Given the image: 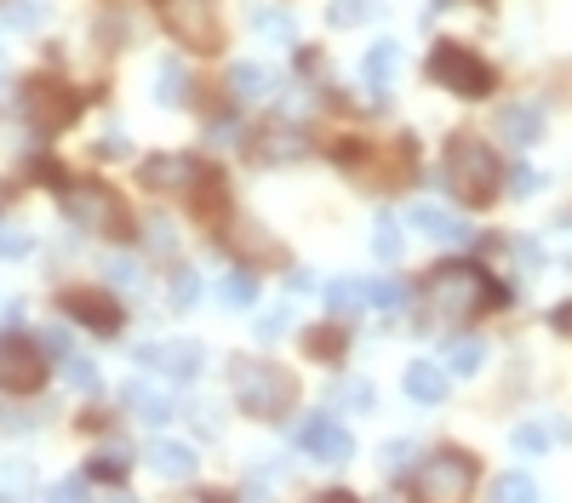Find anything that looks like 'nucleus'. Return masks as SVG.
Returning a JSON list of instances; mask_svg holds the SVG:
<instances>
[{
	"label": "nucleus",
	"mask_w": 572,
	"mask_h": 503,
	"mask_svg": "<svg viewBox=\"0 0 572 503\" xmlns=\"http://www.w3.org/2000/svg\"><path fill=\"white\" fill-rule=\"evenodd\" d=\"M109 281H115V286H138V264H127V258L109 264Z\"/></svg>",
	"instance_id": "a18cd8bd"
},
{
	"label": "nucleus",
	"mask_w": 572,
	"mask_h": 503,
	"mask_svg": "<svg viewBox=\"0 0 572 503\" xmlns=\"http://www.w3.org/2000/svg\"><path fill=\"white\" fill-rule=\"evenodd\" d=\"M338 400H350V407H372V384H343Z\"/></svg>",
	"instance_id": "c03bdc74"
},
{
	"label": "nucleus",
	"mask_w": 572,
	"mask_h": 503,
	"mask_svg": "<svg viewBox=\"0 0 572 503\" xmlns=\"http://www.w3.org/2000/svg\"><path fill=\"white\" fill-rule=\"evenodd\" d=\"M407 223H412V230H424L430 241H469V230H464V223L453 218V212H446V207H435V200H418V207L407 212Z\"/></svg>",
	"instance_id": "2eb2a0df"
},
{
	"label": "nucleus",
	"mask_w": 572,
	"mask_h": 503,
	"mask_svg": "<svg viewBox=\"0 0 572 503\" xmlns=\"http://www.w3.org/2000/svg\"><path fill=\"white\" fill-rule=\"evenodd\" d=\"M304 343H310V355H320V361H332V355H338V349H343V326H332V332H310Z\"/></svg>",
	"instance_id": "c9c22d12"
},
{
	"label": "nucleus",
	"mask_w": 572,
	"mask_h": 503,
	"mask_svg": "<svg viewBox=\"0 0 572 503\" xmlns=\"http://www.w3.org/2000/svg\"><path fill=\"white\" fill-rule=\"evenodd\" d=\"M230 92L241 97V104H258V97L276 92V74H269L264 63H230Z\"/></svg>",
	"instance_id": "6ab92c4d"
},
{
	"label": "nucleus",
	"mask_w": 572,
	"mask_h": 503,
	"mask_svg": "<svg viewBox=\"0 0 572 503\" xmlns=\"http://www.w3.org/2000/svg\"><path fill=\"white\" fill-rule=\"evenodd\" d=\"M46 384V361L35 343H23L17 332L0 338V389L7 395H35Z\"/></svg>",
	"instance_id": "1a4fd4ad"
},
{
	"label": "nucleus",
	"mask_w": 572,
	"mask_h": 503,
	"mask_svg": "<svg viewBox=\"0 0 572 503\" xmlns=\"http://www.w3.org/2000/svg\"><path fill=\"white\" fill-rule=\"evenodd\" d=\"M430 81L446 86L453 97H487L492 92V69H487L481 52L446 40V46H435V52H430Z\"/></svg>",
	"instance_id": "6e6552de"
},
{
	"label": "nucleus",
	"mask_w": 572,
	"mask_h": 503,
	"mask_svg": "<svg viewBox=\"0 0 572 503\" xmlns=\"http://www.w3.org/2000/svg\"><path fill=\"white\" fill-rule=\"evenodd\" d=\"M63 372H69V384H74V389H86V395L97 389V366H92V361H81V355H69V361H63Z\"/></svg>",
	"instance_id": "e433bc0d"
},
{
	"label": "nucleus",
	"mask_w": 572,
	"mask_h": 503,
	"mask_svg": "<svg viewBox=\"0 0 572 503\" xmlns=\"http://www.w3.org/2000/svg\"><path fill=\"white\" fill-rule=\"evenodd\" d=\"M338 30H355V23H372L378 17V0H332V12H327Z\"/></svg>",
	"instance_id": "c85d7f7f"
},
{
	"label": "nucleus",
	"mask_w": 572,
	"mask_h": 503,
	"mask_svg": "<svg viewBox=\"0 0 572 503\" xmlns=\"http://www.w3.org/2000/svg\"><path fill=\"white\" fill-rule=\"evenodd\" d=\"M235 400L253 418H287L297 400V384H292V372L269 366V361H235Z\"/></svg>",
	"instance_id": "39448f33"
},
{
	"label": "nucleus",
	"mask_w": 572,
	"mask_h": 503,
	"mask_svg": "<svg viewBox=\"0 0 572 503\" xmlns=\"http://www.w3.org/2000/svg\"><path fill=\"white\" fill-rule=\"evenodd\" d=\"M223 207H230V195H223V178H218V172H207V178L195 184V212H201L207 223H218Z\"/></svg>",
	"instance_id": "393cba45"
},
{
	"label": "nucleus",
	"mask_w": 572,
	"mask_h": 503,
	"mask_svg": "<svg viewBox=\"0 0 572 503\" xmlns=\"http://www.w3.org/2000/svg\"><path fill=\"white\" fill-rule=\"evenodd\" d=\"M155 97H161L166 109L189 104V74H184V63H178V58H166V63L155 69Z\"/></svg>",
	"instance_id": "4be33fe9"
},
{
	"label": "nucleus",
	"mask_w": 572,
	"mask_h": 503,
	"mask_svg": "<svg viewBox=\"0 0 572 503\" xmlns=\"http://www.w3.org/2000/svg\"><path fill=\"white\" fill-rule=\"evenodd\" d=\"M92 475H97V481H120V475H127V452H97V458H92Z\"/></svg>",
	"instance_id": "f704fd0d"
},
{
	"label": "nucleus",
	"mask_w": 572,
	"mask_h": 503,
	"mask_svg": "<svg viewBox=\"0 0 572 503\" xmlns=\"http://www.w3.org/2000/svg\"><path fill=\"white\" fill-rule=\"evenodd\" d=\"M510 195H515V200L538 195V172H533V166H515V172H510Z\"/></svg>",
	"instance_id": "4c0bfd02"
},
{
	"label": "nucleus",
	"mask_w": 572,
	"mask_h": 503,
	"mask_svg": "<svg viewBox=\"0 0 572 503\" xmlns=\"http://www.w3.org/2000/svg\"><path fill=\"white\" fill-rule=\"evenodd\" d=\"M253 30H258V35H269V40H297V23H292L287 12H269V7H258V12H253Z\"/></svg>",
	"instance_id": "7c9ffc66"
},
{
	"label": "nucleus",
	"mask_w": 572,
	"mask_h": 503,
	"mask_svg": "<svg viewBox=\"0 0 572 503\" xmlns=\"http://www.w3.org/2000/svg\"><path fill=\"white\" fill-rule=\"evenodd\" d=\"M253 332H258V343H276V338L287 332V315H281V309H269V315L253 326Z\"/></svg>",
	"instance_id": "a19ab883"
},
{
	"label": "nucleus",
	"mask_w": 572,
	"mask_h": 503,
	"mask_svg": "<svg viewBox=\"0 0 572 503\" xmlns=\"http://www.w3.org/2000/svg\"><path fill=\"white\" fill-rule=\"evenodd\" d=\"M138 178H143V189H155V195H195V184L207 178V166L189 161V155H149L138 166Z\"/></svg>",
	"instance_id": "9d476101"
},
{
	"label": "nucleus",
	"mask_w": 572,
	"mask_h": 503,
	"mask_svg": "<svg viewBox=\"0 0 572 503\" xmlns=\"http://www.w3.org/2000/svg\"><path fill=\"white\" fill-rule=\"evenodd\" d=\"M241 503H264V498H253V492H246V498H241Z\"/></svg>",
	"instance_id": "864d4df0"
},
{
	"label": "nucleus",
	"mask_w": 572,
	"mask_h": 503,
	"mask_svg": "<svg viewBox=\"0 0 572 503\" xmlns=\"http://www.w3.org/2000/svg\"><path fill=\"white\" fill-rule=\"evenodd\" d=\"M297 446H304L315 464H350V458H355V435L343 430L338 418H327V412L310 418L304 430H297Z\"/></svg>",
	"instance_id": "f8f14e48"
},
{
	"label": "nucleus",
	"mask_w": 572,
	"mask_h": 503,
	"mask_svg": "<svg viewBox=\"0 0 572 503\" xmlns=\"http://www.w3.org/2000/svg\"><path fill=\"white\" fill-rule=\"evenodd\" d=\"M556 435H561V423H556V430H544V423H521V430H515V446H521V452H544Z\"/></svg>",
	"instance_id": "72a5a7b5"
},
{
	"label": "nucleus",
	"mask_w": 572,
	"mask_h": 503,
	"mask_svg": "<svg viewBox=\"0 0 572 503\" xmlns=\"http://www.w3.org/2000/svg\"><path fill=\"white\" fill-rule=\"evenodd\" d=\"M138 361H143V366H155L161 377H178V384H189V377H201L207 349L195 343V338H172V343H143V349H138Z\"/></svg>",
	"instance_id": "9b49d317"
},
{
	"label": "nucleus",
	"mask_w": 572,
	"mask_h": 503,
	"mask_svg": "<svg viewBox=\"0 0 572 503\" xmlns=\"http://www.w3.org/2000/svg\"><path fill=\"white\" fill-rule=\"evenodd\" d=\"M46 503H92V498H86V481H58L46 492Z\"/></svg>",
	"instance_id": "ea45409f"
},
{
	"label": "nucleus",
	"mask_w": 572,
	"mask_h": 503,
	"mask_svg": "<svg viewBox=\"0 0 572 503\" xmlns=\"http://www.w3.org/2000/svg\"><path fill=\"white\" fill-rule=\"evenodd\" d=\"M97 155H104V161H120V155H127V138H104V143H97Z\"/></svg>",
	"instance_id": "49530a36"
},
{
	"label": "nucleus",
	"mask_w": 572,
	"mask_h": 503,
	"mask_svg": "<svg viewBox=\"0 0 572 503\" xmlns=\"http://www.w3.org/2000/svg\"><path fill=\"white\" fill-rule=\"evenodd\" d=\"M161 23L184 52H218L223 30H218V7L212 0H161Z\"/></svg>",
	"instance_id": "0eeeda50"
},
{
	"label": "nucleus",
	"mask_w": 572,
	"mask_h": 503,
	"mask_svg": "<svg viewBox=\"0 0 572 503\" xmlns=\"http://www.w3.org/2000/svg\"><path fill=\"white\" fill-rule=\"evenodd\" d=\"M487 361V349L476 343V338H458V343H446V372H453V377H469V372H476Z\"/></svg>",
	"instance_id": "bb28decb"
},
{
	"label": "nucleus",
	"mask_w": 572,
	"mask_h": 503,
	"mask_svg": "<svg viewBox=\"0 0 572 503\" xmlns=\"http://www.w3.org/2000/svg\"><path fill=\"white\" fill-rule=\"evenodd\" d=\"M401 384H407V395L418 400V407H441V400H446V366H435V361H412Z\"/></svg>",
	"instance_id": "dca6fc26"
},
{
	"label": "nucleus",
	"mask_w": 572,
	"mask_h": 503,
	"mask_svg": "<svg viewBox=\"0 0 572 503\" xmlns=\"http://www.w3.org/2000/svg\"><path fill=\"white\" fill-rule=\"evenodd\" d=\"M30 230H17V223H0V258H30Z\"/></svg>",
	"instance_id": "473e14b6"
},
{
	"label": "nucleus",
	"mask_w": 572,
	"mask_h": 503,
	"mask_svg": "<svg viewBox=\"0 0 572 503\" xmlns=\"http://www.w3.org/2000/svg\"><path fill=\"white\" fill-rule=\"evenodd\" d=\"M407 458H412V441H389L384 446V469H401Z\"/></svg>",
	"instance_id": "79ce46f5"
},
{
	"label": "nucleus",
	"mask_w": 572,
	"mask_h": 503,
	"mask_svg": "<svg viewBox=\"0 0 572 503\" xmlns=\"http://www.w3.org/2000/svg\"><path fill=\"white\" fill-rule=\"evenodd\" d=\"M304 132H292V126H269V132H258V143H253V155L264 161V166H281V161H297L304 155Z\"/></svg>",
	"instance_id": "f3484780"
},
{
	"label": "nucleus",
	"mask_w": 572,
	"mask_h": 503,
	"mask_svg": "<svg viewBox=\"0 0 572 503\" xmlns=\"http://www.w3.org/2000/svg\"><path fill=\"white\" fill-rule=\"evenodd\" d=\"M469 492H476V458L458 452V446L430 452V458L418 464V475H412V498L418 503H469Z\"/></svg>",
	"instance_id": "20e7f679"
},
{
	"label": "nucleus",
	"mask_w": 572,
	"mask_h": 503,
	"mask_svg": "<svg viewBox=\"0 0 572 503\" xmlns=\"http://www.w3.org/2000/svg\"><path fill=\"white\" fill-rule=\"evenodd\" d=\"M166 292H172V309H189L195 297H201V274L178 264V269H172V286H166Z\"/></svg>",
	"instance_id": "2f4dec72"
},
{
	"label": "nucleus",
	"mask_w": 572,
	"mask_h": 503,
	"mask_svg": "<svg viewBox=\"0 0 572 503\" xmlns=\"http://www.w3.org/2000/svg\"><path fill=\"white\" fill-rule=\"evenodd\" d=\"M550 320H556V332H567V338H572V304H561Z\"/></svg>",
	"instance_id": "8fccbe9b"
},
{
	"label": "nucleus",
	"mask_w": 572,
	"mask_h": 503,
	"mask_svg": "<svg viewBox=\"0 0 572 503\" xmlns=\"http://www.w3.org/2000/svg\"><path fill=\"white\" fill-rule=\"evenodd\" d=\"M492 304H504V292L481 264H441L424 281V309L435 326H464V320L487 315Z\"/></svg>",
	"instance_id": "f257e3e1"
},
{
	"label": "nucleus",
	"mask_w": 572,
	"mask_h": 503,
	"mask_svg": "<svg viewBox=\"0 0 572 503\" xmlns=\"http://www.w3.org/2000/svg\"><path fill=\"white\" fill-rule=\"evenodd\" d=\"M143 235H149V246H155V252H172V246H178V241H172V223H166V218H149Z\"/></svg>",
	"instance_id": "58836bf2"
},
{
	"label": "nucleus",
	"mask_w": 572,
	"mask_h": 503,
	"mask_svg": "<svg viewBox=\"0 0 572 503\" xmlns=\"http://www.w3.org/2000/svg\"><path fill=\"white\" fill-rule=\"evenodd\" d=\"M372 252H378L384 264L401 258V223H395L389 212H378V223H372Z\"/></svg>",
	"instance_id": "cd10ccee"
},
{
	"label": "nucleus",
	"mask_w": 572,
	"mask_h": 503,
	"mask_svg": "<svg viewBox=\"0 0 572 503\" xmlns=\"http://www.w3.org/2000/svg\"><path fill=\"white\" fill-rule=\"evenodd\" d=\"M499 132H504V143H515V149H533V143L544 138V109H538V104H504V109H499Z\"/></svg>",
	"instance_id": "4468645a"
},
{
	"label": "nucleus",
	"mask_w": 572,
	"mask_h": 503,
	"mask_svg": "<svg viewBox=\"0 0 572 503\" xmlns=\"http://www.w3.org/2000/svg\"><path fill=\"white\" fill-rule=\"evenodd\" d=\"M120 400H127L143 423H166L172 418V395H161L155 384H127V395H120Z\"/></svg>",
	"instance_id": "aec40b11"
},
{
	"label": "nucleus",
	"mask_w": 572,
	"mask_h": 503,
	"mask_svg": "<svg viewBox=\"0 0 572 503\" xmlns=\"http://www.w3.org/2000/svg\"><path fill=\"white\" fill-rule=\"evenodd\" d=\"M58 195H63V212H69L74 230L109 235V241H127V235H132V218H127V207L115 200V189H104V184L86 178V184H63Z\"/></svg>",
	"instance_id": "7ed1b4c3"
},
{
	"label": "nucleus",
	"mask_w": 572,
	"mask_h": 503,
	"mask_svg": "<svg viewBox=\"0 0 572 503\" xmlns=\"http://www.w3.org/2000/svg\"><path fill=\"white\" fill-rule=\"evenodd\" d=\"M492 503H538V487H533V475H499V487H492Z\"/></svg>",
	"instance_id": "a878e982"
},
{
	"label": "nucleus",
	"mask_w": 572,
	"mask_h": 503,
	"mask_svg": "<svg viewBox=\"0 0 572 503\" xmlns=\"http://www.w3.org/2000/svg\"><path fill=\"white\" fill-rule=\"evenodd\" d=\"M17 109H23V120H30L40 138H52V132H63V126L81 115V97H74L58 74H35V81H23Z\"/></svg>",
	"instance_id": "423d86ee"
},
{
	"label": "nucleus",
	"mask_w": 572,
	"mask_h": 503,
	"mask_svg": "<svg viewBox=\"0 0 572 503\" xmlns=\"http://www.w3.org/2000/svg\"><path fill=\"white\" fill-rule=\"evenodd\" d=\"M7 23H17V30H30V23H40V7H35V0H23V7H12V12H7Z\"/></svg>",
	"instance_id": "37998d69"
},
{
	"label": "nucleus",
	"mask_w": 572,
	"mask_h": 503,
	"mask_svg": "<svg viewBox=\"0 0 572 503\" xmlns=\"http://www.w3.org/2000/svg\"><path fill=\"white\" fill-rule=\"evenodd\" d=\"M395 69H401V46H395V40H378V46H372V52H366V63H361L366 86H378V92L395 81Z\"/></svg>",
	"instance_id": "412c9836"
},
{
	"label": "nucleus",
	"mask_w": 572,
	"mask_h": 503,
	"mask_svg": "<svg viewBox=\"0 0 572 503\" xmlns=\"http://www.w3.org/2000/svg\"><path fill=\"white\" fill-rule=\"evenodd\" d=\"M0 207H7V184H0Z\"/></svg>",
	"instance_id": "5fc2aeb1"
},
{
	"label": "nucleus",
	"mask_w": 572,
	"mask_h": 503,
	"mask_svg": "<svg viewBox=\"0 0 572 503\" xmlns=\"http://www.w3.org/2000/svg\"><path fill=\"white\" fill-rule=\"evenodd\" d=\"M327 309H332V315H355V309H366V281H355V274L332 281V286H327Z\"/></svg>",
	"instance_id": "b1692460"
},
{
	"label": "nucleus",
	"mask_w": 572,
	"mask_h": 503,
	"mask_svg": "<svg viewBox=\"0 0 572 503\" xmlns=\"http://www.w3.org/2000/svg\"><path fill=\"white\" fill-rule=\"evenodd\" d=\"M446 189L464 207H492L499 200V155L481 138H453L446 143Z\"/></svg>",
	"instance_id": "f03ea898"
},
{
	"label": "nucleus",
	"mask_w": 572,
	"mask_h": 503,
	"mask_svg": "<svg viewBox=\"0 0 572 503\" xmlns=\"http://www.w3.org/2000/svg\"><path fill=\"white\" fill-rule=\"evenodd\" d=\"M63 315L81 320L86 332H97V338H115V332H120V304H115L109 292H92V286L63 292Z\"/></svg>",
	"instance_id": "ddd939ff"
},
{
	"label": "nucleus",
	"mask_w": 572,
	"mask_h": 503,
	"mask_svg": "<svg viewBox=\"0 0 572 503\" xmlns=\"http://www.w3.org/2000/svg\"><path fill=\"white\" fill-rule=\"evenodd\" d=\"M149 469L166 475V481H189V475H195V452L184 441H155V446H149Z\"/></svg>",
	"instance_id": "a211bd4d"
},
{
	"label": "nucleus",
	"mask_w": 572,
	"mask_h": 503,
	"mask_svg": "<svg viewBox=\"0 0 572 503\" xmlns=\"http://www.w3.org/2000/svg\"><path fill=\"white\" fill-rule=\"evenodd\" d=\"M46 349H52V355H63V361H69V332H63V326H52V332H46Z\"/></svg>",
	"instance_id": "de8ad7c7"
},
{
	"label": "nucleus",
	"mask_w": 572,
	"mask_h": 503,
	"mask_svg": "<svg viewBox=\"0 0 572 503\" xmlns=\"http://www.w3.org/2000/svg\"><path fill=\"white\" fill-rule=\"evenodd\" d=\"M218 297H223L230 309H246V304L258 297V274H253V269H230V274L218 281Z\"/></svg>",
	"instance_id": "5701e85b"
},
{
	"label": "nucleus",
	"mask_w": 572,
	"mask_h": 503,
	"mask_svg": "<svg viewBox=\"0 0 572 503\" xmlns=\"http://www.w3.org/2000/svg\"><path fill=\"white\" fill-rule=\"evenodd\" d=\"M195 423H201V435H218V412L212 407H195Z\"/></svg>",
	"instance_id": "09e8293b"
},
{
	"label": "nucleus",
	"mask_w": 572,
	"mask_h": 503,
	"mask_svg": "<svg viewBox=\"0 0 572 503\" xmlns=\"http://www.w3.org/2000/svg\"><path fill=\"white\" fill-rule=\"evenodd\" d=\"M195 503H223V498H218V492H207V498H195Z\"/></svg>",
	"instance_id": "603ef678"
},
{
	"label": "nucleus",
	"mask_w": 572,
	"mask_h": 503,
	"mask_svg": "<svg viewBox=\"0 0 572 503\" xmlns=\"http://www.w3.org/2000/svg\"><path fill=\"white\" fill-rule=\"evenodd\" d=\"M320 503H355L350 492H320Z\"/></svg>",
	"instance_id": "3c124183"
},
{
	"label": "nucleus",
	"mask_w": 572,
	"mask_h": 503,
	"mask_svg": "<svg viewBox=\"0 0 572 503\" xmlns=\"http://www.w3.org/2000/svg\"><path fill=\"white\" fill-rule=\"evenodd\" d=\"M366 304L395 315V309H407V286L401 281H366Z\"/></svg>",
	"instance_id": "c756f323"
}]
</instances>
